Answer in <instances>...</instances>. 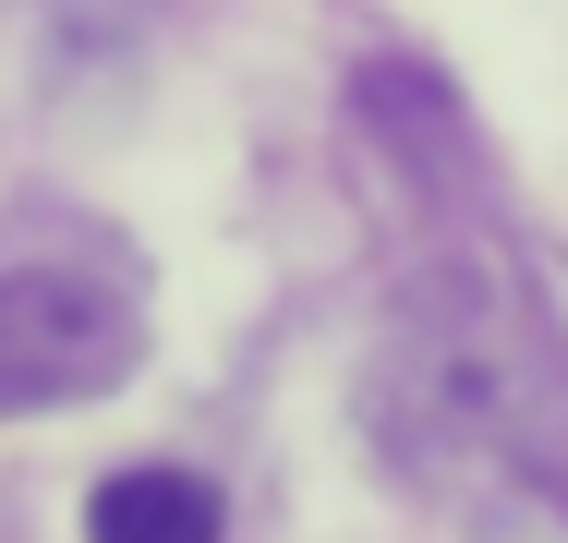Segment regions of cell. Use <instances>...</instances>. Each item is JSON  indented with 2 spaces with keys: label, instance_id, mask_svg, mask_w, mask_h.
I'll list each match as a JSON object with an SVG mask.
<instances>
[{
  "label": "cell",
  "instance_id": "1",
  "mask_svg": "<svg viewBox=\"0 0 568 543\" xmlns=\"http://www.w3.org/2000/svg\"><path fill=\"white\" fill-rule=\"evenodd\" d=\"M145 362V315L85 266H0V411L110 399Z\"/></svg>",
  "mask_w": 568,
  "mask_h": 543
},
{
  "label": "cell",
  "instance_id": "2",
  "mask_svg": "<svg viewBox=\"0 0 568 543\" xmlns=\"http://www.w3.org/2000/svg\"><path fill=\"white\" fill-rule=\"evenodd\" d=\"M85 543H219V483L206 471H170V459L110 471L85 495Z\"/></svg>",
  "mask_w": 568,
  "mask_h": 543
}]
</instances>
